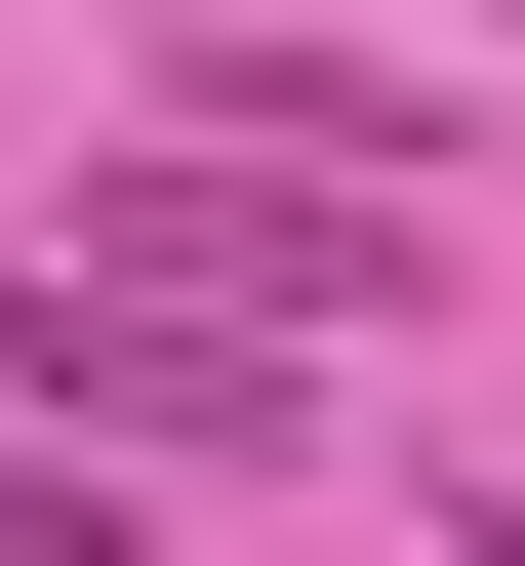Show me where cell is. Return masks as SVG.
<instances>
[{
  "label": "cell",
  "instance_id": "5",
  "mask_svg": "<svg viewBox=\"0 0 525 566\" xmlns=\"http://www.w3.org/2000/svg\"><path fill=\"white\" fill-rule=\"evenodd\" d=\"M485 526H525V485H485Z\"/></svg>",
  "mask_w": 525,
  "mask_h": 566
},
{
  "label": "cell",
  "instance_id": "4",
  "mask_svg": "<svg viewBox=\"0 0 525 566\" xmlns=\"http://www.w3.org/2000/svg\"><path fill=\"white\" fill-rule=\"evenodd\" d=\"M444 41H525V0H444Z\"/></svg>",
  "mask_w": 525,
  "mask_h": 566
},
{
  "label": "cell",
  "instance_id": "1",
  "mask_svg": "<svg viewBox=\"0 0 525 566\" xmlns=\"http://www.w3.org/2000/svg\"><path fill=\"white\" fill-rule=\"evenodd\" d=\"M82 243H122V283H202L243 365H324V324H405V163H283L243 82H202L162 163H82Z\"/></svg>",
  "mask_w": 525,
  "mask_h": 566
},
{
  "label": "cell",
  "instance_id": "2",
  "mask_svg": "<svg viewBox=\"0 0 525 566\" xmlns=\"http://www.w3.org/2000/svg\"><path fill=\"white\" fill-rule=\"evenodd\" d=\"M0 405L122 446V485H243V446H283V365L202 324V283H122V243H0Z\"/></svg>",
  "mask_w": 525,
  "mask_h": 566
},
{
  "label": "cell",
  "instance_id": "3",
  "mask_svg": "<svg viewBox=\"0 0 525 566\" xmlns=\"http://www.w3.org/2000/svg\"><path fill=\"white\" fill-rule=\"evenodd\" d=\"M0 566H122V485H82V446H41V405H0Z\"/></svg>",
  "mask_w": 525,
  "mask_h": 566
}]
</instances>
